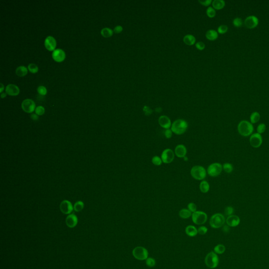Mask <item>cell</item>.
I'll list each match as a JSON object with an SVG mask.
<instances>
[{
  "label": "cell",
  "mask_w": 269,
  "mask_h": 269,
  "mask_svg": "<svg viewBox=\"0 0 269 269\" xmlns=\"http://www.w3.org/2000/svg\"><path fill=\"white\" fill-rule=\"evenodd\" d=\"M254 127L251 122L247 120H242L238 126L239 134L242 136L248 137L252 134Z\"/></svg>",
  "instance_id": "6da1fadb"
},
{
  "label": "cell",
  "mask_w": 269,
  "mask_h": 269,
  "mask_svg": "<svg viewBox=\"0 0 269 269\" xmlns=\"http://www.w3.org/2000/svg\"><path fill=\"white\" fill-rule=\"evenodd\" d=\"M188 125L186 120L179 119L175 120L171 125V131L175 134L180 135L186 132Z\"/></svg>",
  "instance_id": "7a4b0ae2"
},
{
  "label": "cell",
  "mask_w": 269,
  "mask_h": 269,
  "mask_svg": "<svg viewBox=\"0 0 269 269\" xmlns=\"http://www.w3.org/2000/svg\"><path fill=\"white\" fill-rule=\"evenodd\" d=\"M190 174L195 179L202 180L206 177L207 172L204 167L201 166H195L191 168Z\"/></svg>",
  "instance_id": "3957f363"
},
{
  "label": "cell",
  "mask_w": 269,
  "mask_h": 269,
  "mask_svg": "<svg viewBox=\"0 0 269 269\" xmlns=\"http://www.w3.org/2000/svg\"><path fill=\"white\" fill-rule=\"evenodd\" d=\"M225 221V218L223 214H216L211 216L209 223L212 228L214 229H218L223 226Z\"/></svg>",
  "instance_id": "277c9868"
},
{
  "label": "cell",
  "mask_w": 269,
  "mask_h": 269,
  "mask_svg": "<svg viewBox=\"0 0 269 269\" xmlns=\"http://www.w3.org/2000/svg\"><path fill=\"white\" fill-rule=\"evenodd\" d=\"M205 263L208 268L214 269L217 267L219 264V258L217 254L214 252H210L206 255Z\"/></svg>",
  "instance_id": "5b68a950"
},
{
  "label": "cell",
  "mask_w": 269,
  "mask_h": 269,
  "mask_svg": "<svg viewBox=\"0 0 269 269\" xmlns=\"http://www.w3.org/2000/svg\"><path fill=\"white\" fill-rule=\"evenodd\" d=\"M132 255L134 258L138 260L143 261L147 259L148 257V252L146 248L142 247H137L132 250Z\"/></svg>",
  "instance_id": "8992f818"
},
{
  "label": "cell",
  "mask_w": 269,
  "mask_h": 269,
  "mask_svg": "<svg viewBox=\"0 0 269 269\" xmlns=\"http://www.w3.org/2000/svg\"><path fill=\"white\" fill-rule=\"evenodd\" d=\"M223 167L221 164L220 163L215 162L209 166L207 169L208 174L210 176L212 177H217L222 171Z\"/></svg>",
  "instance_id": "52a82bcc"
},
{
  "label": "cell",
  "mask_w": 269,
  "mask_h": 269,
  "mask_svg": "<svg viewBox=\"0 0 269 269\" xmlns=\"http://www.w3.org/2000/svg\"><path fill=\"white\" fill-rule=\"evenodd\" d=\"M207 215L203 211H196L192 214V219L193 223L197 225L203 224L207 220Z\"/></svg>",
  "instance_id": "ba28073f"
},
{
  "label": "cell",
  "mask_w": 269,
  "mask_h": 269,
  "mask_svg": "<svg viewBox=\"0 0 269 269\" xmlns=\"http://www.w3.org/2000/svg\"><path fill=\"white\" fill-rule=\"evenodd\" d=\"M22 109L27 113H32L36 108L35 103L32 99H26L22 101L21 104Z\"/></svg>",
  "instance_id": "9c48e42d"
},
{
  "label": "cell",
  "mask_w": 269,
  "mask_h": 269,
  "mask_svg": "<svg viewBox=\"0 0 269 269\" xmlns=\"http://www.w3.org/2000/svg\"><path fill=\"white\" fill-rule=\"evenodd\" d=\"M161 158L162 162L165 164H170L173 162L174 158V153L170 149H166L162 151Z\"/></svg>",
  "instance_id": "30bf717a"
},
{
  "label": "cell",
  "mask_w": 269,
  "mask_h": 269,
  "mask_svg": "<svg viewBox=\"0 0 269 269\" xmlns=\"http://www.w3.org/2000/svg\"><path fill=\"white\" fill-rule=\"evenodd\" d=\"M262 137L261 134L255 133L251 135L250 138V143L251 146L255 148L260 147L262 144Z\"/></svg>",
  "instance_id": "8fae6325"
},
{
  "label": "cell",
  "mask_w": 269,
  "mask_h": 269,
  "mask_svg": "<svg viewBox=\"0 0 269 269\" xmlns=\"http://www.w3.org/2000/svg\"><path fill=\"white\" fill-rule=\"evenodd\" d=\"M244 24L245 26L248 28H256L259 24V19L255 16H249L245 19Z\"/></svg>",
  "instance_id": "7c38bea8"
},
{
  "label": "cell",
  "mask_w": 269,
  "mask_h": 269,
  "mask_svg": "<svg viewBox=\"0 0 269 269\" xmlns=\"http://www.w3.org/2000/svg\"><path fill=\"white\" fill-rule=\"evenodd\" d=\"M59 208L62 212L65 214H70L74 209L72 203L67 200H64L62 202Z\"/></svg>",
  "instance_id": "4fadbf2b"
},
{
  "label": "cell",
  "mask_w": 269,
  "mask_h": 269,
  "mask_svg": "<svg viewBox=\"0 0 269 269\" xmlns=\"http://www.w3.org/2000/svg\"><path fill=\"white\" fill-rule=\"evenodd\" d=\"M65 57V53L63 49H55L52 53V57L54 61L57 62L63 61Z\"/></svg>",
  "instance_id": "5bb4252c"
},
{
  "label": "cell",
  "mask_w": 269,
  "mask_h": 269,
  "mask_svg": "<svg viewBox=\"0 0 269 269\" xmlns=\"http://www.w3.org/2000/svg\"><path fill=\"white\" fill-rule=\"evenodd\" d=\"M44 45L47 50L49 51H54L56 46V41L55 38L52 36L47 37L44 41Z\"/></svg>",
  "instance_id": "9a60e30c"
},
{
  "label": "cell",
  "mask_w": 269,
  "mask_h": 269,
  "mask_svg": "<svg viewBox=\"0 0 269 269\" xmlns=\"http://www.w3.org/2000/svg\"><path fill=\"white\" fill-rule=\"evenodd\" d=\"M226 223L228 226L235 227L238 226L240 222V219L238 216L231 215L228 217L226 219Z\"/></svg>",
  "instance_id": "2e32d148"
},
{
  "label": "cell",
  "mask_w": 269,
  "mask_h": 269,
  "mask_svg": "<svg viewBox=\"0 0 269 269\" xmlns=\"http://www.w3.org/2000/svg\"><path fill=\"white\" fill-rule=\"evenodd\" d=\"M158 122L162 127L166 129H169L171 126L170 119L166 115H162L158 119Z\"/></svg>",
  "instance_id": "e0dca14e"
},
{
  "label": "cell",
  "mask_w": 269,
  "mask_h": 269,
  "mask_svg": "<svg viewBox=\"0 0 269 269\" xmlns=\"http://www.w3.org/2000/svg\"><path fill=\"white\" fill-rule=\"evenodd\" d=\"M78 223V219L75 214H70L67 216L66 219V224L68 227L73 228L76 226Z\"/></svg>",
  "instance_id": "ac0fdd59"
},
{
  "label": "cell",
  "mask_w": 269,
  "mask_h": 269,
  "mask_svg": "<svg viewBox=\"0 0 269 269\" xmlns=\"http://www.w3.org/2000/svg\"><path fill=\"white\" fill-rule=\"evenodd\" d=\"M5 91L6 94L10 96H17L20 93V89L16 85L10 84L6 86Z\"/></svg>",
  "instance_id": "d6986e66"
},
{
  "label": "cell",
  "mask_w": 269,
  "mask_h": 269,
  "mask_svg": "<svg viewBox=\"0 0 269 269\" xmlns=\"http://www.w3.org/2000/svg\"><path fill=\"white\" fill-rule=\"evenodd\" d=\"M175 154L179 158H184L187 153L186 147L184 145H178L174 150Z\"/></svg>",
  "instance_id": "ffe728a7"
},
{
  "label": "cell",
  "mask_w": 269,
  "mask_h": 269,
  "mask_svg": "<svg viewBox=\"0 0 269 269\" xmlns=\"http://www.w3.org/2000/svg\"><path fill=\"white\" fill-rule=\"evenodd\" d=\"M184 43L187 45L191 46L196 43V39L195 37L191 34H187L184 37L183 39Z\"/></svg>",
  "instance_id": "44dd1931"
},
{
  "label": "cell",
  "mask_w": 269,
  "mask_h": 269,
  "mask_svg": "<svg viewBox=\"0 0 269 269\" xmlns=\"http://www.w3.org/2000/svg\"><path fill=\"white\" fill-rule=\"evenodd\" d=\"M205 37L209 41H214L218 37V33L214 30H209L206 32Z\"/></svg>",
  "instance_id": "7402d4cb"
},
{
  "label": "cell",
  "mask_w": 269,
  "mask_h": 269,
  "mask_svg": "<svg viewBox=\"0 0 269 269\" xmlns=\"http://www.w3.org/2000/svg\"><path fill=\"white\" fill-rule=\"evenodd\" d=\"M212 3V7L214 9L217 10L222 9L226 5L225 2L223 0H214Z\"/></svg>",
  "instance_id": "603a6c76"
},
{
  "label": "cell",
  "mask_w": 269,
  "mask_h": 269,
  "mask_svg": "<svg viewBox=\"0 0 269 269\" xmlns=\"http://www.w3.org/2000/svg\"><path fill=\"white\" fill-rule=\"evenodd\" d=\"M185 231L187 235L189 237H195L198 233V230H197L195 226H188L186 227Z\"/></svg>",
  "instance_id": "cb8c5ba5"
},
{
  "label": "cell",
  "mask_w": 269,
  "mask_h": 269,
  "mask_svg": "<svg viewBox=\"0 0 269 269\" xmlns=\"http://www.w3.org/2000/svg\"><path fill=\"white\" fill-rule=\"evenodd\" d=\"M28 70L24 66H20L16 68V74L19 77H23L28 74Z\"/></svg>",
  "instance_id": "d4e9b609"
},
{
  "label": "cell",
  "mask_w": 269,
  "mask_h": 269,
  "mask_svg": "<svg viewBox=\"0 0 269 269\" xmlns=\"http://www.w3.org/2000/svg\"><path fill=\"white\" fill-rule=\"evenodd\" d=\"M199 188L201 193H208L210 189V185L207 181L203 180L201 182L199 186Z\"/></svg>",
  "instance_id": "484cf974"
},
{
  "label": "cell",
  "mask_w": 269,
  "mask_h": 269,
  "mask_svg": "<svg viewBox=\"0 0 269 269\" xmlns=\"http://www.w3.org/2000/svg\"><path fill=\"white\" fill-rule=\"evenodd\" d=\"M101 34L103 36L108 38L112 36L113 34V31L110 28H105L101 30Z\"/></svg>",
  "instance_id": "4316f807"
},
{
  "label": "cell",
  "mask_w": 269,
  "mask_h": 269,
  "mask_svg": "<svg viewBox=\"0 0 269 269\" xmlns=\"http://www.w3.org/2000/svg\"><path fill=\"white\" fill-rule=\"evenodd\" d=\"M179 215L182 219H188L191 216V212L187 209H182L179 212Z\"/></svg>",
  "instance_id": "83f0119b"
},
{
  "label": "cell",
  "mask_w": 269,
  "mask_h": 269,
  "mask_svg": "<svg viewBox=\"0 0 269 269\" xmlns=\"http://www.w3.org/2000/svg\"><path fill=\"white\" fill-rule=\"evenodd\" d=\"M260 117L261 116H260V114L258 112H254L253 113H252L251 114V116L250 117L251 124H255L258 122L260 120Z\"/></svg>",
  "instance_id": "f1b7e54d"
},
{
  "label": "cell",
  "mask_w": 269,
  "mask_h": 269,
  "mask_svg": "<svg viewBox=\"0 0 269 269\" xmlns=\"http://www.w3.org/2000/svg\"><path fill=\"white\" fill-rule=\"evenodd\" d=\"M226 251V247L223 245H216L214 248V252L216 253L221 254H223Z\"/></svg>",
  "instance_id": "f546056e"
},
{
  "label": "cell",
  "mask_w": 269,
  "mask_h": 269,
  "mask_svg": "<svg viewBox=\"0 0 269 269\" xmlns=\"http://www.w3.org/2000/svg\"><path fill=\"white\" fill-rule=\"evenodd\" d=\"M84 207V204L82 201H77L74 205V210L76 212H80L83 209Z\"/></svg>",
  "instance_id": "4dcf8cb0"
},
{
  "label": "cell",
  "mask_w": 269,
  "mask_h": 269,
  "mask_svg": "<svg viewBox=\"0 0 269 269\" xmlns=\"http://www.w3.org/2000/svg\"><path fill=\"white\" fill-rule=\"evenodd\" d=\"M222 167H223V170L226 173H228V174H230V173L232 172L233 170V165L230 164V163H228V162L224 163L222 166Z\"/></svg>",
  "instance_id": "1f68e13d"
},
{
  "label": "cell",
  "mask_w": 269,
  "mask_h": 269,
  "mask_svg": "<svg viewBox=\"0 0 269 269\" xmlns=\"http://www.w3.org/2000/svg\"><path fill=\"white\" fill-rule=\"evenodd\" d=\"M207 15L210 18H214L216 15V10L213 7H208V9L206 10Z\"/></svg>",
  "instance_id": "d6a6232c"
},
{
  "label": "cell",
  "mask_w": 269,
  "mask_h": 269,
  "mask_svg": "<svg viewBox=\"0 0 269 269\" xmlns=\"http://www.w3.org/2000/svg\"><path fill=\"white\" fill-rule=\"evenodd\" d=\"M28 70L32 73H36L39 70V67L34 63H31L28 65Z\"/></svg>",
  "instance_id": "836d02e7"
},
{
  "label": "cell",
  "mask_w": 269,
  "mask_h": 269,
  "mask_svg": "<svg viewBox=\"0 0 269 269\" xmlns=\"http://www.w3.org/2000/svg\"><path fill=\"white\" fill-rule=\"evenodd\" d=\"M151 162L153 165L155 166H160L162 164V159L159 156H155L153 157Z\"/></svg>",
  "instance_id": "e575fe53"
},
{
  "label": "cell",
  "mask_w": 269,
  "mask_h": 269,
  "mask_svg": "<svg viewBox=\"0 0 269 269\" xmlns=\"http://www.w3.org/2000/svg\"><path fill=\"white\" fill-rule=\"evenodd\" d=\"M233 24L236 28L241 27L243 25V21L241 18H236L233 21Z\"/></svg>",
  "instance_id": "d590c367"
},
{
  "label": "cell",
  "mask_w": 269,
  "mask_h": 269,
  "mask_svg": "<svg viewBox=\"0 0 269 269\" xmlns=\"http://www.w3.org/2000/svg\"><path fill=\"white\" fill-rule=\"evenodd\" d=\"M228 30V27L226 25H221L218 28V33L221 34H223L227 32Z\"/></svg>",
  "instance_id": "8d00e7d4"
},
{
  "label": "cell",
  "mask_w": 269,
  "mask_h": 269,
  "mask_svg": "<svg viewBox=\"0 0 269 269\" xmlns=\"http://www.w3.org/2000/svg\"><path fill=\"white\" fill-rule=\"evenodd\" d=\"M266 125L263 123H261L259 124L257 127V132H258L257 133L259 134H262L266 131Z\"/></svg>",
  "instance_id": "74e56055"
},
{
  "label": "cell",
  "mask_w": 269,
  "mask_h": 269,
  "mask_svg": "<svg viewBox=\"0 0 269 269\" xmlns=\"http://www.w3.org/2000/svg\"><path fill=\"white\" fill-rule=\"evenodd\" d=\"M45 110L44 107L42 106H39L36 107L35 110V114H37V115L41 116V115H43V114L45 113Z\"/></svg>",
  "instance_id": "f35d334b"
},
{
  "label": "cell",
  "mask_w": 269,
  "mask_h": 269,
  "mask_svg": "<svg viewBox=\"0 0 269 269\" xmlns=\"http://www.w3.org/2000/svg\"><path fill=\"white\" fill-rule=\"evenodd\" d=\"M146 263L147 266L152 268L155 266L156 261L152 258H148L146 260Z\"/></svg>",
  "instance_id": "ab89813d"
},
{
  "label": "cell",
  "mask_w": 269,
  "mask_h": 269,
  "mask_svg": "<svg viewBox=\"0 0 269 269\" xmlns=\"http://www.w3.org/2000/svg\"><path fill=\"white\" fill-rule=\"evenodd\" d=\"M37 91L40 95H45L47 94V89L44 86H39L37 89Z\"/></svg>",
  "instance_id": "60d3db41"
},
{
  "label": "cell",
  "mask_w": 269,
  "mask_h": 269,
  "mask_svg": "<svg viewBox=\"0 0 269 269\" xmlns=\"http://www.w3.org/2000/svg\"><path fill=\"white\" fill-rule=\"evenodd\" d=\"M233 212H234V208H233V207H230V206L227 207L224 210V214H226V216L228 217L230 216L233 215Z\"/></svg>",
  "instance_id": "b9f144b4"
},
{
  "label": "cell",
  "mask_w": 269,
  "mask_h": 269,
  "mask_svg": "<svg viewBox=\"0 0 269 269\" xmlns=\"http://www.w3.org/2000/svg\"><path fill=\"white\" fill-rule=\"evenodd\" d=\"M143 112L146 116H149L153 113V110L150 108V107L148 106H144L143 107Z\"/></svg>",
  "instance_id": "7bdbcfd3"
},
{
  "label": "cell",
  "mask_w": 269,
  "mask_h": 269,
  "mask_svg": "<svg viewBox=\"0 0 269 269\" xmlns=\"http://www.w3.org/2000/svg\"><path fill=\"white\" fill-rule=\"evenodd\" d=\"M188 208L189 211H191V212H195L197 210V206L195 203L193 202H190L188 205Z\"/></svg>",
  "instance_id": "ee69618b"
},
{
  "label": "cell",
  "mask_w": 269,
  "mask_h": 269,
  "mask_svg": "<svg viewBox=\"0 0 269 269\" xmlns=\"http://www.w3.org/2000/svg\"><path fill=\"white\" fill-rule=\"evenodd\" d=\"M208 231V229L205 226H201L199 227L198 230V233L200 235H204Z\"/></svg>",
  "instance_id": "f6af8a7d"
},
{
  "label": "cell",
  "mask_w": 269,
  "mask_h": 269,
  "mask_svg": "<svg viewBox=\"0 0 269 269\" xmlns=\"http://www.w3.org/2000/svg\"><path fill=\"white\" fill-rule=\"evenodd\" d=\"M196 47L200 51H202L205 49V44L202 42H198L196 43Z\"/></svg>",
  "instance_id": "bcb514c9"
},
{
  "label": "cell",
  "mask_w": 269,
  "mask_h": 269,
  "mask_svg": "<svg viewBox=\"0 0 269 269\" xmlns=\"http://www.w3.org/2000/svg\"><path fill=\"white\" fill-rule=\"evenodd\" d=\"M199 3H200L202 5L205 6H209L211 3H212V1L211 0H205V1H202V0H199L198 1Z\"/></svg>",
  "instance_id": "7dc6e473"
},
{
  "label": "cell",
  "mask_w": 269,
  "mask_h": 269,
  "mask_svg": "<svg viewBox=\"0 0 269 269\" xmlns=\"http://www.w3.org/2000/svg\"><path fill=\"white\" fill-rule=\"evenodd\" d=\"M165 136L166 138H168V139H169L172 137V132L171 131V130L169 129H166L165 131Z\"/></svg>",
  "instance_id": "c3c4849f"
},
{
  "label": "cell",
  "mask_w": 269,
  "mask_h": 269,
  "mask_svg": "<svg viewBox=\"0 0 269 269\" xmlns=\"http://www.w3.org/2000/svg\"><path fill=\"white\" fill-rule=\"evenodd\" d=\"M123 31V28L121 25H117L116 27H115L114 29V32L115 33L118 34L121 33Z\"/></svg>",
  "instance_id": "681fc988"
},
{
  "label": "cell",
  "mask_w": 269,
  "mask_h": 269,
  "mask_svg": "<svg viewBox=\"0 0 269 269\" xmlns=\"http://www.w3.org/2000/svg\"><path fill=\"white\" fill-rule=\"evenodd\" d=\"M31 118L34 121H36L39 119V115H37L36 114H32L31 115Z\"/></svg>",
  "instance_id": "f907efd6"
},
{
  "label": "cell",
  "mask_w": 269,
  "mask_h": 269,
  "mask_svg": "<svg viewBox=\"0 0 269 269\" xmlns=\"http://www.w3.org/2000/svg\"><path fill=\"white\" fill-rule=\"evenodd\" d=\"M222 231L224 233H228L230 231L229 226H228V225L227 226H224L223 228H222Z\"/></svg>",
  "instance_id": "816d5d0a"
},
{
  "label": "cell",
  "mask_w": 269,
  "mask_h": 269,
  "mask_svg": "<svg viewBox=\"0 0 269 269\" xmlns=\"http://www.w3.org/2000/svg\"><path fill=\"white\" fill-rule=\"evenodd\" d=\"M0 85H1L0 92L2 93H3V90L4 89V86L3 85V84H2V83H1V84H0Z\"/></svg>",
  "instance_id": "f5cc1de1"
},
{
  "label": "cell",
  "mask_w": 269,
  "mask_h": 269,
  "mask_svg": "<svg viewBox=\"0 0 269 269\" xmlns=\"http://www.w3.org/2000/svg\"><path fill=\"white\" fill-rule=\"evenodd\" d=\"M155 110H156V112L160 113V112H161L162 111V108H160V107H158V108H156Z\"/></svg>",
  "instance_id": "db71d44e"
},
{
  "label": "cell",
  "mask_w": 269,
  "mask_h": 269,
  "mask_svg": "<svg viewBox=\"0 0 269 269\" xmlns=\"http://www.w3.org/2000/svg\"><path fill=\"white\" fill-rule=\"evenodd\" d=\"M6 96V93H1V98H5Z\"/></svg>",
  "instance_id": "11a10c76"
},
{
  "label": "cell",
  "mask_w": 269,
  "mask_h": 269,
  "mask_svg": "<svg viewBox=\"0 0 269 269\" xmlns=\"http://www.w3.org/2000/svg\"><path fill=\"white\" fill-rule=\"evenodd\" d=\"M184 160H185V161H187V160H188V157H187L185 156V157H184Z\"/></svg>",
  "instance_id": "9f6ffc18"
}]
</instances>
